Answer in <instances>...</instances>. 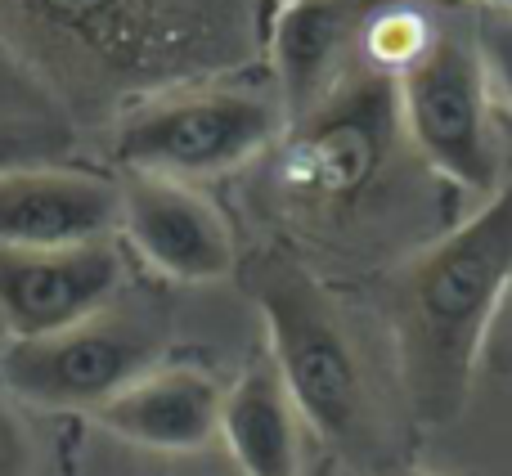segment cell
I'll return each mask as SVG.
<instances>
[{
	"label": "cell",
	"mask_w": 512,
	"mask_h": 476,
	"mask_svg": "<svg viewBox=\"0 0 512 476\" xmlns=\"http://www.w3.org/2000/svg\"><path fill=\"white\" fill-rule=\"evenodd\" d=\"M265 0H0V50L72 126H104L270 50Z\"/></svg>",
	"instance_id": "obj_1"
},
{
	"label": "cell",
	"mask_w": 512,
	"mask_h": 476,
	"mask_svg": "<svg viewBox=\"0 0 512 476\" xmlns=\"http://www.w3.org/2000/svg\"><path fill=\"white\" fill-rule=\"evenodd\" d=\"M512 283V180L387 279L396 382L409 414L445 427L468 409L490 324Z\"/></svg>",
	"instance_id": "obj_2"
},
{
	"label": "cell",
	"mask_w": 512,
	"mask_h": 476,
	"mask_svg": "<svg viewBox=\"0 0 512 476\" xmlns=\"http://www.w3.org/2000/svg\"><path fill=\"white\" fill-rule=\"evenodd\" d=\"M243 288L265 319L270 360L279 364L319 445H328L351 472L382 476L400 468L391 400L333 292L279 247H265L243 265Z\"/></svg>",
	"instance_id": "obj_3"
},
{
	"label": "cell",
	"mask_w": 512,
	"mask_h": 476,
	"mask_svg": "<svg viewBox=\"0 0 512 476\" xmlns=\"http://www.w3.org/2000/svg\"><path fill=\"white\" fill-rule=\"evenodd\" d=\"M414 167L423 162L400 126L396 81L360 63L279 140L274 198L301 230L346 234L387 216Z\"/></svg>",
	"instance_id": "obj_4"
},
{
	"label": "cell",
	"mask_w": 512,
	"mask_h": 476,
	"mask_svg": "<svg viewBox=\"0 0 512 476\" xmlns=\"http://www.w3.org/2000/svg\"><path fill=\"white\" fill-rule=\"evenodd\" d=\"M288 131L274 77H212L135 104L113 122L108 153L126 176L207 180L270 153Z\"/></svg>",
	"instance_id": "obj_5"
},
{
	"label": "cell",
	"mask_w": 512,
	"mask_h": 476,
	"mask_svg": "<svg viewBox=\"0 0 512 476\" xmlns=\"http://www.w3.org/2000/svg\"><path fill=\"white\" fill-rule=\"evenodd\" d=\"M396 104L409 149L436 180H450L481 198L508 185L495 95L472 45L468 9L436 14L427 50L396 77Z\"/></svg>",
	"instance_id": "obj_6"
},
{
	"label": "cell",
	"mask_w": 512,
	"mask_h": 476,
	"mask_svg": "<svg viewBox=\"0 0 512 476\" xmlns=\"http://www.w3.org/2000/svg\"><path fill=\"white\" fill-rule=\"evenodd\" d=\"M167 306L126 288L81 324L45 337H9L0 351V387L36 409H90L126 391L162 364Z\"/></svg>",
	"instance_id": "obj_7"
},
{
	"label": "cell",
	"mask_w": 512,
	"mask_h": 476,
	"mask_svg": "<svg viewBox=\"0 0 512 476\" xmlns=\"http://www.w3.org/2000/svg\"><path fill=\"white\" fill-rule=\"evenodd\" d=\"M126 292V252L113 238L77 247H0V328L45 337L81 324Z\"/></svg>",
	"instance_id": "obj_8"
},
{
	"label": "cell",
	"mask_w": 512,
	"mask_h": 476,
	"mask_svg": "<svg viewBox=\"0 0 512 476\" xmlns=\"http://www.w3.org/2000/svg\"><path fill=\"white\" fill-rule=\"evenodd\" d=\"M122 234L144 265L176 283H212L234 270V230L225 212L189 180L126 176Z\"/></svg>",
	"instance_id": "obj_9"
},
{
	"label": "cell",
	"mask_w": 512,
	"mask_h": 476,
	"mask_svg": "<svg viewBox=\"0 0 512 476\" xmlns=\"http://www.w3.org/2000/svg\"><path fill=\"white\" fill-rule=\"evenodd\" d=\"M396 0H292L270 23V77L288 126L319 108L364 54L369 23Z\"/></svg>",
	"instance_id": "obj_10"
},
{
	"label": "cell",
	"mask_w": 512,
	"mask_h": 476,
	"mask_svg": "<svg viewBox=\"0 0 512 476\" xmlns=\"http://www.w3.org/2000/svg\"><path fill=\"white\" fill-rule=\"evenodd\" d=\"M122 230V185L90 167L0 171V247H77Z\"/></svg>",
	"instance_id": "obj_11"
},
{
	"label": "cell",
	"mask_w": 512,
	"mask_h": 476,
	"mask_svg": "<svg viewBox=\"0 0 512 476\" xmlns=\"http://www.w3.org/2000/svg\"><path fill=\"white\" fill-rule=\"evenodd\" d=\"M225 387L198 364H158L95 409V423L140 450L189 454L221 432Z\"/></svg>",
	"instance_id": "obj_12"
},
{
	"label": "cell",
	"mask_w": 512,
	"mask_h": 476,
	"mask_svg": "<svg viewBox=\"0 0 512 476\" xmlns=\"http://www.w3.org/2000/svg\"><path fill=\"white\" fill-rule=\"evenodd\" d=\"M306 418L270 351L225 387L221 436L243 476H301L306 468Z\"/></svg>",
	"instance_id": "obj_13"
},
{
	"label": "cell",
	"mask_w": 512,
	"mask_h": 476,
	"mask_svg": "<svg viewBox=\"0 0 512 476\" xmlns=\"http://www.w3.org/2000/svg\"><path fill=\"white\" fill-rule=\"evenodd\" d=\"M463 9H468V32L481 54V68H486L490 95L512 108V9L499 5H463Z\"/></svg>",
	"instance_id": "obj_14"
},
{
	"label": "cell",
	"mask_w": 512,
	"mask_h": 476,
	"mask_svg": "<svg viewBox=\"0 0 512 476\" xmlns=\"http://www.w3.org/2000/svg\"><path fill=\"white\" fill-rule=\"evenodd\" d=\"M36 468H41L36 436L27 418L18 414L14 396L0 387V476H36Z\"/></svg>",
	"instance_id": "obj_15"
},
{
	"label": "cell",
	"mask_w": 512,
	"mask_h": 476,
	"mask_svg": "<svg viewBox=\"0 0 512 476\" xmlns=\"http://www.w3.org/2000/svg\"><path fill=\"white\" fill-rule=\"evenodd\" d=\"M490 369H495L499 378H512V328L490 346Z\"/></svg>",
	"instance_id": "obj_16"
},
{
	"label": "cell",
	"mask_w": 512,
	"mask_h": 476,
	"mask_svg": "<svg viewBox=\"0 0 512 476\" xmlns=\"http://www.w3.org/2000/svg\"><path fill=\"white\" fill-rule=\"evenodd\" d=\"M382 476H441V472H418V468H391V472H382Z\"/></svg>",
	"instance_id": "obj_17"
},
{
	"label": "cell",
	"mask_w": 512,
	"mask_h": 476,
	"mask_svg": "<svg viewBox=\"0 0 512 476\" xmlns=\"http://www.w3.org/2000/svg\"><path fill=\"white\" fill-rule=\"evenodd\" d=\"M463 5H499V9H512V0H463Z\"/></svg>",
	"instance_id": "obj_18"
},
{
	"label": "cell",
	"mask_w": 512,
	"mask_h": 476,
	"mask_svg": "<svg viewBox=\"0 0 512 476\" xmlns=\"http://www.w3.org/2000/svg\"><path fill=\"white\" fill-rule=\"evenodd\" d=\"M5 342H9V337H5V328H0V351H5Z\"/></svg>",
	"instance_id": "obj_19"
},
{
	"label": "cell",
	"mask_w": 512,
	"mask_h": 476,
	"mask_svg": "<svg viewBox=\"0 0 512 476\" xmlns=\"http://www.w3.org/2000/svg\"><path fill=\"white\" fill-rule=\"evenodd\" d=\"M283 5H292V0H283Z\"/></svg>",
	"instance_id": "obj_20"
}]
</instances>
